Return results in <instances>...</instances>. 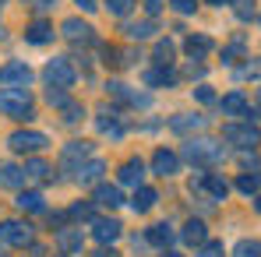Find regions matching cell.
Here are the masks:
<instances>
[{"mask_svg": "<svg viewBox=\"0 0 261 257\" xmlns=\"http://www.w3.org/2000/svg\"><path fill=\"white\" fill-rule=\"evenodd\" d=\"M222 155H226V148L212 137H191L184 145V159L194 166H216V162H222Z\"/></svg>", "mask_w": 261, "mask_h": 257, "instance_id": "1", "label": "cell"}, {"mask_svg": "<svg viewBox=\"0 0 261 257\" xmlns=\"http://www.w3.org/2000/svg\"><path fill=\"white\" fill-rule=\"evenodd\" d=\"M0 113L14 120H32V95L29 88H4L0 92Z\"/></svg>", "mask_w": 261, "mask_h": 257, "instance_id": "2", "label": "cell"}, {"mask_svg": "<svg viewBox=\"0 0 261 257\" xmlns=\"http://www.w3.org/2000/svg\"><path fill=\"white\" fill-rule=\"evenodd\" d=\"M46 81H49V88H71L74 85V67H71V60H64V56H53L49 64H46Z\"/></svg>", "mask_w": 261, "mask_h": 257, "instance_id": "3", "label": "cell"}, {"mask_svg": "<svg viewBox=\"0 0 261 257\" xmlns=\"http://www.w3.org/2000/svg\"><path fill=\"white\" fill-rule=\"evenodd\" d=\"M0 243H7V247H29L32 243V225L18 222V218L0 222Z\"/></svg>", "mask_w": 261, "mask_h": 257, "instance_id": "4", "label": "cell"}, {"mask_svg": "<svg viewBox=\"0 0 261 257\" xmlns=\"http://www.w3.org/2000/svg\"><path fill=\"white\" fill-rule=\"evenodd\" d=\"M222 137L229 145H237V148H254V145H261V130L251 127V124H229V127H222Z\"/></svg>", "mask_w": 261, "mask_h": 257, "instance_id": "5", "label": "cell"}, {"mask_svg": "<svg viewBox=\"0 0 261 257\" xmlns=\"http://www.w3.org/2000/svg\"><path fill=\"white\" fill-rule=\"evenodd\" d=\"M29 81H32V71H29L25 60H11V64L0 67V85L4 88H25Z\"/></svg>", "mask_w": 261, "mask_h": 257, "instance_id": "6", "label": "cell"}, {"mask_svg": "<svg viewBox=\"0 0 261 257\" xmlns=\"http://www.w3.org/2000/svg\"><path fill=\"white\" fill-rule=\"evenodd\" d=\"M7 145H11L14 152H39L49 141H46V134H39V130H14Z\"/></svg>", "mask_w": 261, "mask_h": 257, "instance_id": "7", "label": "cell"}, {"mask_svg": "<svg viewBox=\"0 0 261 257\" xmlns=\"http://www.w3.org/2000/svg\"><path fill=\"white\" fill-rule=\"evenodd\" d=\"M120 229H124V225H120L117 218H95V222H92V236H95L102 247H106V243H113V240L120 236Z\"/></svg>", "mask_w": 261, "mask_h": 257, "instance_id": "8", "label": "cell"}, {"mask_svg": "<svg viewBox=\"0 0 261 257\" xmlns=\"http://www.w3.org/2000/svg\"><path fill=\"white\" fill-rule=\"evenodd\" d=\"M176 169H180V155H176V152L159 148V152L152 155V173H159V176H173Z\"/></svg>", "mask_w": 261, "mask_h": 257, "instance_id": "9", "label": "cell"}, {"mask_svg": "<svg viewBox=\"0 0 261 257\" xmlns=\"http://www.w3.org/2000/svg\"><path fill=\"white\" fill-rule=\"evenodd\" d=\"M60 32H64L71 43H92V39H95V36H92V25L78 21V18H67V21L60 25Z\"/></svg>", "mask_w": 261, "mask_h": 257, "instance_id": "10", "label": "cell"}, {"mask_svg": "<svg viewBox=\"0 0 261 257\" xmlns=\"http://www.w3.org/2000/svg\"><path fill=\"white\" fill-rule=\"evenodd\" d=\"M120 183L138 190V187L145 183V162H141V159H130V162H124V166H120Z\"/></svg>", "mask_w": 261, "mask_h": 257, "instance_id": "11", "label": "cell"}, {"mask_svg": "<svg viewBox=\"0 0 261 257\" xmlns=\"http://www.w3.org/2000/svg\"><path fill=\"white\" fill-rule=\"evenodd\" d=\"M219 106H222V113H226V117H247V109H251L244 92H229V95H222V99H219Z\"/></svg>", "mask_w": 261, "mask_h": 257, "instance_id": "12", "label": "cell"}, {"mask_svg": "<svg viewBox=\"0 0 261 257\" xmlns=\"http://www.w3.org/2000/svg\"><path fill=\"white\" fill-rule=\"evenodd\" d=\"M95 205H102V208H120V205H124L120 187H113V183H99V187H95Z\"/></svg>", "mask_w": 261, "mask_h": 257, "instance_id": "13", "label": "cell"}, {"mask_svg": "<svg viewBox=\"0 0 261 257\" xmlns=\"http://www.w3.org/2000/svg\"><path fill=\"white\" fill-rule=\"evenodd\" d=\"M102 173H106V162L102 159H88L85 166H78V183L82 187H92V183L102 180Z\"/></svg>", "mask_w": 261, "mask_h": 257, "instance_id": "14", "label": "cell"}, {"mask_svg": "<svg viewBox=\"0 0 261 257\" xmlns=\"http://www.w3.org/2000/svg\"><path fill=\"white\" fill-rule=\"evenodd\" d=\"M53 243L60 254H74V250H82V229H60Z\"/></svg>", "mask_w": 261, "mask_h": 257, "instance_id": "15", "label": "cell"}, {"mask_svg": "<svg viewBox=\"0 0 261 257\" xmlns=\"http://www.w3.org/2000/svg\"><path fill=\"white\" fill-rule=\"evenodd\" d=\"M110 95L113 99H120V102H130V106H148V95H141V92H130L127 85H120V81H110Z\"/></svg>", "mask_w": 261, "mask_h": 257, "instance_id": "16", "label": "cell"}, {"mask_svg": "<svg viewBox=\"0 0 261 257\" xmlns=\"http://www.w3.org/2000/svg\"><path fill=\"white\" fill-rule=\"evenodd\" d=\"M25 39L32 46H46V43H53V25L49 21H32L29 28H25Z\"/></svg>", "mask_w": 261, "mask_h": 257, "instance_id": "17", "label": "cell"}, {"mask_svg": "<svg viewBox=\"0 0 261 257\" xmlns=\"http://www.w3.org/2000/svg\"><path fill=\"white\" fill-rule=\"evenodd\" d=\"M145 85H152V88H159V85H176V71L173 67H148L145 71Z\"/></svg>", "mask_w": 261, "mask_h": 257, "instance_id": "18", "label": "cell"}, {"mask_svg": "<svg viewBox=\"0 0 261 257\" xmlns=\"http://www.w3.org/2000/svg\"><path fill=\"white\" fill-rule=\"evenodd\" d=\"M155 201H159V194H155L152 187H138V190H134V197H130V208L141 215V212H152V208H155Z\"/></svg>", "mask_w": 261, "mask_h": 257, "instance_id": "19", "label": "cell"}, {"mask_svg": "<svg viewBox=\"0 0 261 257\" xmlns=\"http://www.w3.org/2000/svg\"><path fill=\"white\" fill-rule=\"evenodd\" d=\"M173 240H176V233H173L170 222H155V225L148 229V243H152V247H170Z\"/></svg>", "mask_w": 261, "mask_h": 257, "instance_id": "20", "label": "cell"}, {"mask_svg": "<svg viewBox=\"0 0 261 257\" xmlns=\"http://www.w3.org/2000/svg\"><path fill=\"white\" fill-rule=\"evenodd\" d=\"M201 127H205V117H198V113H184V117H173V120H170V130H176V134L201 130Z\"/></svg>", "mask_w": 261, "mask_h": 257, "instance_id": "21", "label": "cell"}, {"mask_svg": "<svg viewBox=\"0 0 261 257\" xmlns=\"http://www.w3.org/2000/svg\"><path fill=\"white\" fill-rule=\"evenodd\" d=\"M187 243H194V247H201V243H208V233H205V222H198V218H191L187 225H184V233H180Z\"/></svg>", "mask_w": 261, "mask_h": 257, "instance_id": "22", "label": "cell"}, {"mask_svg": "<svg viewBox=\"0 0 261 257\" xmlns=\"http://www.w3.org/2000/svg\"><path fill=\"white\" fill-rule=\"evenodd\" d=\"M14 205H18L21 212H43V208H46V201H43V194H39V190H21Z\"/></svg>", "mask_w": 261, "mask_h": 257, "instance_id": "23", "label": "cell"}, {"mask_svg": "<svg viewBox=\"0 0 261 257\" xmlns=\"http://www.w3.org/2000/svg\"><path fill=\"white\" fill-rule=\"evenodd\" d=\"M152 32H155V21H130V25H124V36L134 39V43L152 39Z\"/></svg>", "mask_w": 261, "mask_h": 257, "instance_id": "24", "label": "cell"}, {"mask_svg": "<svg viewBox=\"0 0 261 257\" xmlns=\"http://www.w3.org/2000/svg\"><path fill=\"white\" fill-rule=\"evenodd\" d=\"M29 176H25V169H18V166H11V162H0V183L4 187H21Z\"/></svg>", "mask_w": 261, "mask_h": 257, "instance_id": "25", "label": "cell"}, {"mask_svg": "<svg viewBox=\"0 0 261 257\" xmlns=\"http://www.w3.org/2000/svg\"><path fill=\"white\" fill-rule=\"evenodd\" d=\"M184 49L191 53V60H201V56H205V53L212 49V39H208V36H187Z\"/></svg>", "mask_w": 261, "mask_h": 257, "instance_id": "26", "label": "cell"}, {"mask_svg": "<svg viewBox=\"0 0 261 257\" xmlns=\"http://www.w3.org/2000/svg\"><path fill=\"white\" fill-rule=\"evenodd\" d=\"M205 190H208L216 201H222V197L229 194V183H226L222 176H216V173H205Z\"/></svg>", "mask_w": 261, "mask_h": 257, "instance_id": "27", "label": "cell"}, {"mask_svg": "<svg viewBox=\"0 0 261 257\" xmlns=\"http://www.w3.org/2000/svg\"><path fill=\"white\" fill-rule=\"evenodd\" d=\"M92 155V145L88 141H71L67 148H64V162H78V159H85Z\"/></svg>", "mask_w": 261, "mask_h": 257, "instance_id": "28", "label": "cell"}, {"mask_svg": "<svg viewBox=\"0 0 261 257\" xmlns=\"http://www.w3.org/2000/svg\"><path fill=\"white\" fill-rule=\"evenodd\" d=\"M237 190H240V194H247V197H254V194L261 190V176H254V173L237 176Z\"/></svg>", "mask_w": 261, "mask_h": 257, "instance_id": "29", "label": "cell"}, {"mask_svg": "<svg viewBox=\"0 0 261 257\" xmlns=\"http://www.w3.org/2000/svg\"><path fill=\"white\" fill-rule=\"evenodd\" d=\"M21 169H25V176H29V180H46V176L53 173V169H49V166L43 162V159H29Z\"/></svg>", "mask_w": 261, "mask_h": 257, "instance_id": "30", "label": "cell"}, {"mask_svg": "<svg viewBox=\"0 0 261 257\" xmlns=\"http://www.w3.org/2000/svg\"><path fill=\"white\" fill-rule=\"evenodd\" d=\"M95 124H99V130H102V134H110V137H120V134H124V127H120V120H117L113 113H102V117H99Z\"/></svg>", "mask_w": 261, "mask_h": 257, "instance_id": "31", "label": "cell"}, {"mask_svg": "<svg viewBox=\"0 0 261 257\" xmlns=\"http://www.w3.org/2000/svg\"><path fill=\"white\" fill-rule=\"evenodd\" d=\"M233 257H261V240H240L233 247Z\"/></svg>", "mask_w": 261, "mask_h": 257, "instance_id": "32", "label": "cell"}, {"mask_svg": "<svg viewBox=\"0 0 261 257\" xmlns=\"http://www.w3.org/2000/svg\"><path fill=\"white\" fill-rule=\"evenodd\" d=\"M173 53H176V46L170 43V39H159V43H155V60H159L163 67H170V60H173Z\"/></svg>", "mask_w": 261, "mask_h": 257, "instance_id": "33", "label": "cell"}, {"mask_svg": "<svg viewBox=\"0 0 261 257\" xmlns=\"http://www.w3.org/2000/svg\"><path fill=\"white\" fill-rule=\"evenodd\" d=\"M244 46H247V39H244V36H237L233 43H229L226 49H222V60H226V64H233V60H237V56L244 53Z\"/></svg>", "mask_w": 261, "mask_h": 257, "instance_id": "34", "label": "cell"}, {"mask_svg": "<svg viewBox=\"0 0 261 257\" xmlns=\"http://www.w3.org/2000/svg\"><path fill=\"white\" fill-rule=\"evenodd\" d=\"M233 11L240 21H251L254 18V0H233Z\"/></svg>", "mask_w": 261, "mask_h": 257, "instance_id": "35", "label": "cell"}, {"mask_svg": "<svg viewBox=\"0 0 261 257\" xmlns=\"http://www.w3.org/2000/svg\"><path fill=\"white\" fill-rule=\"evenodd\" d=\"M130 7H134V0H106V11H110V14H117V18L130 14Z\"/></svg>", "mask_w": 261, "mask_h": 257, "instance_id": "36", "label": "cell"}, {"mask_svg": "<svg viewBox=\"0 0 261 257\" xmlns=\"http://www.w3.org/2000/svg\"><path fill=\"white\" fill-rule=\"evenodd\" d=\"M71 218H92V201H78V205H71Z\"/></svg>", "mask_w": 261, "mask_h": 257, "instance_id": "37", "label": "cell"}, {"mask_svg": "<svg viewBox=\"0 0 261 257\" xmlns=\"http://www.w3.org/2000/svg\"><path fill=\"white\" fill-rule=\"evenodd\" d=\"M170 7H173L176 14H194V7H198V0H170Z\"/></svg>", "mask_w": 261, "mask_h": 257, "instance_id": "38", "label": "cell"}, {"mask_svg": "<svg viewBox=\"0 0 261 257\" xmlns=\"http://www.w3.org/2000/svg\"><path fill=\"white\" fill-rule=\"evenodd\" d=\"M198 257H222V243H216V240L201 243V250H198Z\"/></svg>", "mask_w": 261, "mask_h": 257, "instance_id": "39", "label": "cell"}, {"mask_svg": "<svg viewBox=\"0 0 261 257\" xmlns=\"http://www.w3.org/2000/svg\"><path fill=\"white\" fill-rule=\"evenodd\" d=\"M46 99H49V106H67V95H64V88H49V92H46Z\"/></svg>", "mask_w": 261, "mask_h": 257, "instance_id": "40", "label": "cell"}, {"mask_svg": "<svg viewBox=\"0 0 261 257\" xmlns=\"http://www.w3.org/2000/svg\"><path fill=\"white\" fill-rule=\"evenodd\" d=\"M194 99H198V102H216V92L208 85H198L194 88Z\"/></svg>", "mask_w": 261, "mask_h": 257, "instance_id": "41", "label": "cell"}, {"mask_svg": "<svg viewBox=\"0 0 261 257\" xmlns=\"http://www.w3.org/2000/svg\"><path fill=\"white\" fill-rule=\"evenodd\" d=\"M78 117H82V106H64V120L67 124H74Z\"/></svg>", "mask_w": 261, "mask_h": 257, "instance_id": "42", "label": "cell"}, {"mask_svg": "<svg viewBox=\"0 0 261 257\" xmlns=\"http://www.w3.org/2000/svg\"><path fill=\"white\" fill-rule=\"evenodd\" d=\"M29 7H36V11H49L53 7V0H25Z\"/></svg>", "mask_w": 261, "mask_h": 257, "instance_id": "43", "label": "cell"}, {"mask_svg": "<svg viewBox=\"0 0 261 257\" xmlns=\"http://www.w3.org/2000/svg\"><path fill=\"white\" fill-rule=\"evenodd\" d=\"M145 7H148V14H159L163 11V0H145Z\"/></svg>", "mask_w": 261, "mask_h": 257, "instance_id": "44", "label": "cell"}, {"mask_svg": "<svg viewBox=\"0 0 261 257\" xmlns=\"http://www.w3.org/2000/svg\"><path fill=\"white\" fill-rule=\"evenodd\" d=\"M187 74H191V78H201V74H205V67H201V64H191V67H187Z\"/></svg>", "mask_w": 261, "mask_h": 257, "instance_id": "45", "label": "cell"}, {"mask_svg": "<svg viewBox=\"0 0 261 257\" xmlns=\"http://www.w3.org/2000/svg\"><path fill=\"white\" fill-rule=\"evenodd\" d=\"M74 4H78V7H82V11H95V7H99V4H95V0H74Z\"/></svg>", "mask_w": 261, "mask_h": 257, "instance_id": "46", "label": "cell"}, {"mask_svg": "<svg viewBox=\"0 0 261 257\" xmlns=\"http://www.w3.org/2000/svg\"><path fill=\"white\" fill-rule=\"evenodd\" d=\"M247 74H251V78H261V60L258 64H247Z\"/></svg>", "mask_w": 261, "mask_h": 257, "instance_id": "47", "label": "cell"}, {"mask_svg": "<svg viewBox=\"0 0 261 257\" xmlns=\"http://www.w3.org/2000/svg\"><path fill=\"white\" fill-rule=\"evenodd\" d=\"M95 257H120V254H117V250H110V247H102V250H99Z\"/></svg>", "mask_w": 261, "mask_h": 257, "instance_id": "48", "label": "cell"}, {"mask_svg": "<svg viewBox=\"0 0 261 257\" xmlns=\"http://www.w3.org/2000/svg\"><path fill=\"white\" fill-rule=\"evenodd\" d=\"M208 4H216V7H222V4H233V0H208Z\"/></svg>", "mask_w": 261, "mask_h": 257, "instance_id": "49", "label": "cell"}, {"mask_svg": "<svg viewBox=\"0 0 261 257\" xmlns=\"http://www.w3.org/2000/svg\"><path fill=\"white\" fill-rule=\"evenodd\" d=\"M254 208H258V212H261V194H258V201H254Z\"/></svg>", "mask_w": 261, "mask_h": 257, "instance_id": "50", "label": "cell"}, {"mask_svg": "<svg viewBox=\"0 0 261 257\" xmlns=\"http://www.w3.org/2000/svg\"><path fill=\"white\" fill-rule=\"evenodd\" d=\"M163 257H184V254H173V250H170V254H163Z\"/></svg>", "mask_w": 261, "mask_h": 257, "instance_id": "51", "label": "cell"}, {"mask_svg": "<svg viewBox=\"0 0 261 257\" xmlns=\"http://www.w3.org/2000/svg\"><path fill=\"white\" fill-rule=\"evenodd\" d=\"M258 99H261V92H258Z\"/></svg>", "mask_w": 261, "mask_h": 257, "instance_id": "52", "label": "cell"}, {"mask_svg": "<svg viewBox=\"0 0 261 257\" xmlns=\"http://www.w3.org/2000/svg\"><path fill=\"white\" fill-rule=\"evenodd\" d=\"M0 4H4V0H0Z\"/></svg>", "mask_w": 261, "mask_h": 257, "instance_id": "53", "label": "cell"}]
</instances>
